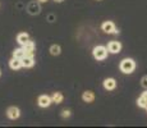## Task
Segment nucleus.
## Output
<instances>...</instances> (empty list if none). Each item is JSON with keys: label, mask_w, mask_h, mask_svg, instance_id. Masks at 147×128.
<instances>
[{"label": "nucleus", "mask_w": 147, "mask_h": 128, "mask_svg": "<svg viewBox=\"0 0 147 128\" xmlns=\"http://www.w3.org/2000/svg\"><path fill=\"white\" fill-rule=\"evenodd\" d=\"M53 102L51 98H49L47 95H41L40 98H38V105H40L41 108H47L50 106V104Z\"/></svg>", "instance_id": "39448f33"}, {"label": "nucleus", "mask_w": 147, "mask_h": 128, "mask_svg": "<svg viewBox=\"0 0 147 128\" xmlns=\"http://www.w3.org/2000/svg\"><path fill=\"white\" fill-rule=\"evenodd\" d=\"M104 87H105L106 90H114L115 87H117V81H115L114 78H106L105 81H104Z\"/></svg>", "instance_id": "6e6552de"}, {"label": "nucleus", "mask_w": 147, "mask_h": 128, "mask_svg": "<svg viewBox=\"0 0 147 128\" xmlns=\"http://www.w3.org/2000/svg\"><path fill=\"white\" fill-rule=\"evenodd\" d=\"M54 1H56V3H61V1H64V0H54Z\"/></svg>", "instance_id": "412c9836"}, {"label": "nucleus", "mask_w": 147, "mask_h": 128, "mask_svg": "<svg viewBox=\"0 0 147 128\" xmlns=\"http://www.w3.org/2000/svg\"><path fill=\"white\" fill-rule=\"evenodd\" d=\"M142 96H143V98H145L146 100H147V92H143V93H142Z\"/></svg>", "instance_id": "aec40b11"}, {"label": "nucleus", "mask_w": 147, "mask_h": 128, "mask_svg": "<svg viewBox=\"0 0 147 128\" xmlns=\"http://www.w3.org/2000/svg\"><path fill=\"white\" fill-rule=\"evenodd\" d=\"M141 85H142V87L147 89V76H145L142 79H141Z\"/></svg>", "instance_id": "a211bd4d"}, {"label": "nucleus", "mask_w": 147, "mask_h": 128, "mask_svg": "<svg viewBox=\"0 0 147 128\" xmlns=\"http://www.w3.org/2000/svg\"><path fill=\"white\" fill-rule=\"evenodd\" d=\"M7 115L9 116L10 119H13V121H14V119H17L19 115H21V112H19L18 108H16V106H10L9 109L7 110Z\"/></svg>", "instance_id": "0eeeda50"}, {"label": "nucleus", "mask_w": 147, "mask_h": 128, "mask_svg": "<svg viewBox=\"0 0 147 128\" xmlns=\"http://www.w3.org/2000/svg\"><path fill=\"white\" fill-rule=\"evenodd\" d=\"M92 53H94L95 59H97V60H104L107 55V49L105 46H96V47H94Z\"/></svg>", "instance_id": "f03ea898"}, {"label": "nucleus", "mask_w": 147, "mask_h": 128, "mask_svg": "<svg viewBox=\"0 0 147 128\" xmlns=\"http://www.w3.org/2000/svg\"><path fill=\"white\" fill-rule=\"evenodd\" d=\"M120 49H121V45H120V42H118V41H111L109 45H107V50L113 54L119 53Z\"/></svg>", "instance_id": "423d86ee"}, {"label": "nucleus", "mask_w": 147, "mask_h": 128, "mask_svg": "<svg viewBox=\"0 0 147 128\" xmlns=\"http://www.w3.org/2000/svg\"><path fill=\"white\" fill-rule=\"evenodd\" d=\"M33 64H35V59H33V56H24L23 59H22V65L26 68H30V67H33Z\"/></svg>", "instance_id": "9d476101"}, {"label": "nucleus", "mask_w": 147, "mask_h": 128, "mask_svg": "<svg viewBox=\"0 0 147 128\" xmlns=\"http://www.w3.org/2000/svg\"><path fill=\"white\" fill-rule=\"evenodd\" d=\"M28 12L31 14H37V13H40V7H38L36 3H31V4L28 5Z\"/></svg>", "instance_id": "ddd939ff"}, {"label": "nucleus", "mask_w": 147, "mask_h": 128, "mask_svg": "<svg viewBox=\"0 0 147 128\" xmlns=\"http://www.w3.org/2000/svg\"><path fill=\"white\" fill-rule=\"evenodd\" d=\"M138 105H140V106H142V108H145L146 106V104H147V100H146V99L145 98H143V96H141V98L140 99H138Z\"/></svg>", "instance_id": "f3484780"}, {"label": "nucleus", "mask_w": 147, "mask_h": 128, "mask_svg": "<svg viewBox=\"0 0 147 128\" xmlns=\"http://www.w3.org/2000/svg\"><path fill=\"white\" fill-rule=\"evenodd\" d=\"M50 53H51V55H59L60 54V46L59 45H53L50 47Z\"/></svg>", "instance_id": "dca6fc26"}, {"label": "nucleus", "mask_w": 147, "mask_h": 128, "mask_svg": "<svg viewBox=\"0 0 147 128\" xmlns=\"http://www.w3.org/2000/svg\"><path fill=\"white\" fill-rule=\"evenodd\" d=\"M136 68V63L133 59H124V60H121L120 63V70L123 73H125V74H129V73H132L134 70Z\"/></svg>", "instance_id": "f257e3e1"}, {"label": "nucleus", "mask_w": 147, "mask_h": 128, "mask_svg": "<svg viewBox=\"0 0 147 128\" xmlns=\"http://www.w3.org/2000/svg\"><path fill=\"white\" fill-rule=\"evenodd\" d=\"M24 56H26V51H24V49H16L13 51V58L23 59Z\"/></svg>", "instance_id": "4468645a"}, {"label": "nucleus", "mask_w": 147, "mask_h": 128, "mask_svg": "<svg viewBox=\"0 0 147 128\" xmlns=\"http://www.w3.org/2000/svg\"><path fill=\"white\" fill-rule=\"evenodd\" d=\"M38 1H40V3H46L47 0H38Z\"/></svg>", "instance_id": "4be33fe9"}, {"label": "nucleus", "mask_w": 147, "mask_h": 128, "mask_svg": "<svg viewBox=\"0 0 147 128\" xmlns=\"http://www.w3.org/2000/svg\"><path fill=\"white\" fill-rule=\"evenodd\" d=\"M9 65L13 70H17L21 67H23V65H22V59H18V58H13L12 60L9 62Z\"/></svg>", "instance_id": "1a4fd4ad"}, {"label": "nucleus", "mask_w": 147, "mask_h": 128, "mask_svg": "<svg viewBox=\"0 0 147 128\" xmlns=\"http://www.w3.org/2000/svg\"><path fill=\"white\" fill-rule=\"evenodd\" d=\"M82 99H83L86 102H92L95 100V95L92 91H84L83 95H82Z\"/></svg>", "instance_id": "9b49d317"}, {"label": "nucleus", "mask_w": 147, "mask_h": 128, "mask_svg": "<svg viewBox=\"0 0 147 128\" xmlns=\"http://www.w3.org/2000/svg\"><path fill=\"white\" fill-rule=\"evenodd\" d=\"M97 1H100V0H97Z\"/></svg>", "instance_id": "5701e85b"}, {"label": "nucleus", "mask_w": 147, "mask_h": 128, "mask_svg": "<svg viewBox=\"0 0 147 128\" xmlns=\"http://www.w3.org/2000/svg\"><path fill=\"white\" fill-rule=\"evenodd\" d=\"M102 31L106 33H118V31L115 30V24L113 22L107 21L105 23H102Z\"/></svg>", "instance_id": "7ed1b4c3"}, {"label": "nucleus", "mask_w": 147, "mask_h": 128, "mask_svg": "<svg viewBox=\"0 0 147 128\" xmlns=\"http://www.w3.org/2000/svg\"><path fill=\"white\" fill-rule=\"evenodd\" d=\"M61 116H63V118H69V116H70V112H69V110H63V114H61Z\"/></svg>", "instance_id": "6ab92c4d"}, {"label": "nucleus", "mask_w": 147, "mask_h": 128, "mask_svg": "<svg viewBox=\"0 0 147 128\" xmlns=\"http://www.w3.org/2000/svg\"><path fill=\"white\" fill-rule=\"evenodd\" d=\"M28 40H30V36H28L27 33H24V32L23 33H19V35L17 36V41H18V44H21L22 46L26 44Z\"/></svg>", "instance_id": "f8f14e48"}, {"label": "nucleus", "mask_w": 147, "mask_h": 128, "mask_svg": "<svg viewBox=\"0 0 147 128\" xmlns=\"http://www.w3.org/2000/svg\"><path fill=\"white\" fill-rule=\"evenodd\" d=\"M63 99H64V96L61 92H54L51 100H53V102H55V104H60V102L63 101Z\"/></svg>", "instance_id": "2eb2a0df"}, {"label": "nucleus", "mask_w": 147, "mask_h": 128, "mask_svg": "<svg viewBox=\"0 0 147 128\" xmlns=\"http://www.w3.org/2000/svg\"><path fill=\"white\" fill-rule=\"evenodd\" d=\"M23 49H24V51H26L27 56H33V54H35V44L28 40L26 44L23 45Z\"/></svg>", "instance_id": "20e7f679"}]
</instances>
